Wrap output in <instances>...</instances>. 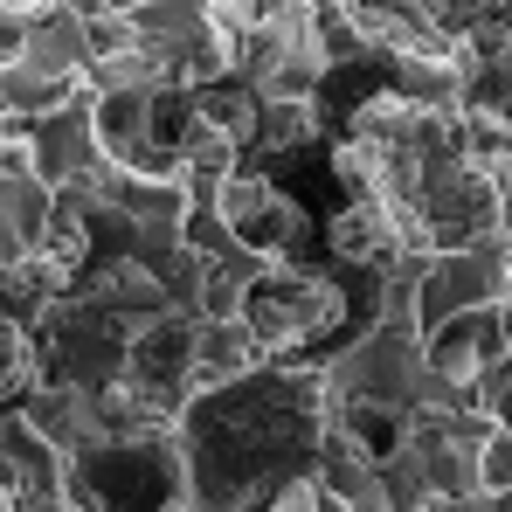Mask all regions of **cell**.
I'll return each instance as SVG.
<instances>
[{
    "instance_id": "cell-3",
    "label": "cell",
    "mask_w": 512,
    "mask_h": 512,
    "mask_svg": "<svg viewBox=\"0 0 512 512\" xmlns=\"http://www.w3.org/2000/svg\"><path fill=\"white\" fill-rule=\"evenodd\" d=\"M63 512H77V506H63Z\"/></svg>"
},
{
    "instance_id": "cell-2",
    "label": "cell",
    "mask_w": 512,
    "mask_h": 512,
    "mask_svg": "<svg viewBox=\"0 0 512 512\" xmlns=\"http://www.w3.org/2000/svg\"><path fill=\"white\" fill-rule=\"evenodd\" d=\"M506 326H512V291H506Z\"/></svg>"
},
{
    "instance_id": "cell-1",
    "label": "cell",
    "mask_w": 512,
    "mask_h": 512,
    "mask_svg": "<svg viewBox=\"0 0 512 512\" xmlns=\"http://www.w3.org/2000/svg\"><path fill=\"white\" fill-rule=\"evenodd\" d=\"M236 319L256 333L263 360H305V353L333 346L340 333H353L360 312H353V284H346L340 270L277 256V263H263V277L243 291Z\"/></svg>"
}]
</instances>
